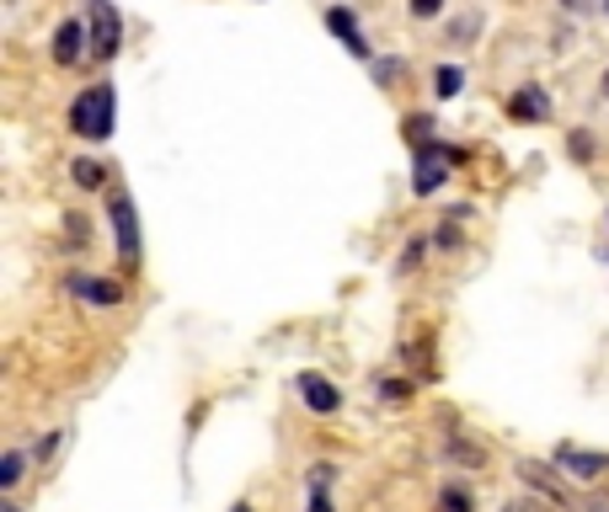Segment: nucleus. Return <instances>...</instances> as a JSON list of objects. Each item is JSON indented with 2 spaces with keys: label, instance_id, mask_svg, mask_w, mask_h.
I'll list each match as a JSON object with an SVG mask.
<instances>
[{
  "label": "nucleus",
  "instance_id": "nucleus-16",
  "mask_svg": "<svg viewBox=\"0 0 609 512\" xmlns=\"http://www.w3.org/2000/svg\"><path fill=\"white\" fill-rule=\"evenodd\" d=\"M305 512H331V497H326V486H311V508Z\"/></svg>",
  "mask_w": 609,
  "mask_h": 512
},
{
  "label": "nucleus",
  "instance_id": "nucleus-12",
  "mask_svg": "<svg viewBox=\"0 0 609 512\" xmlns=\"http://www.w3.org/2000/svg\"><path fill=\"white\" fill-rule=\"evenodd\" d=\"M70 177H76L81 187H102V182H108V166H102V160H76Z\"/></svg>",
  "mask_w": 609,
  "mask_h": 512
},
{
  "label": "nucleus",
  "instance_id": "nucleus-17",
  "mask_svg": "<svg viewBox=\"0 0 609 512\" xmlns=\"http://www.w3.org/2000/svg\"><path fill=\"white\" fill-rule=\"evenodd\" d=\"M444 0H411V16H439Z\"/></svg>",
  "mask_w": 609,
  "mask_h": 512
},
{
  "label": "nucleus",
  "instance_id": "nucleus-21",
  "mask_svg": "<svg viewBox=\"0 0 609 512\" xmlns=\"http://www.w3.org/2000/svg\"><path fill=\"white\" fill-rule=\"evenodd\" d=\"M605 96H609V70H605Z\"/></svg>",
  "mask_w": 609,
  "mask_h": 512
},
{
  "label": "nucleus",
  "instance_id": "nucleus-6",
  "mask_svg": "<svg viewBox=\"0 0 609 512\" xmlns=\"http://www.w3.org/2000/svg\"><path fill=\"white\" fill-rule=\"evenodd\" d=\"M556 465L577 480H599L609 470V454H594V448H577V443H556Z\"/></svg>",
  "mask_w": 609,
  "mask_h": 512
},
{
  "label": "nucleus",
  "instance_id": "nucleus-2",
  "mask_svg": "<svg viewBox=\"0 0 609 512\" xmlns=\"http://www.w3.org/2000/svg\"><path fill=\"white\" fill-rule=\"evenodd\" d=\"M108 214H113V236H119V257L123 268H139V208H134V197L128 193H113V203H108Z\"/></svg>",
  "mask_w": 609,
  "mask_h": 512
},
{
  "label": "nucleus",
  "instance_id": "nucleus-19",
  "mask_svg": "<svg viewBox=\"0 0 609 512\" xmlns=\"http://www.w3.org/2000/svg\"><path fill=\"white\" fill-rule=\"evenodd\" d=\"M567 11H588V0H567Z\"/></svg>",
  "mask_w": 609,
  "mask_h": 512
},
{
  "label": "nucleus",
  "instance_id": "nucleus-4",
  "mask_svg": "<svg viewBox=\"0 0 609 512\" xmlns=\"http://www.w3.org/2000/svg\"><path fill=\"white\" fill-rule=\"evenodd\" d=\"M454 160H460V150H439V145H433V150H422V156H417V177H411V187H417V193L428 197V193H439V187H444V166H454Z\"/></svg>",
  "mask_w": 609,
  "mask_h": 512
},
{
  "label": "nucleus",
  "instance_id": "nucleus-15",
  "mask_svg": "<svg viewBox=\"0 0 609 512\" xmlns=\"http://www.w3.org/2000/svg\"><path fill=\"white\" fill-rule=\"evenodd\" d=\"M439 86H433V91H439V96H460V86H465V76H460V70H454V65H444V70H439Z\"/></svg>",
  "mask_w": 609,
  "mask_h": 512
},
{
  "label": "nucleus",
  "instance_id": "nucleus-20",
  "mask_svg": "<svg viewBox=\"0 0 609 512\" xmlns=\"http://www.w3.org/2000/svg\"><path fill=\"white\" fill-rule=\"evenodd\" d=\"M230 512H251V508H246V502H241V508H230Z\"/></svg>",
  "mask_w": 609,
  "mask_h": 512
},
{
  "label": "nucleus",
  "instance_id": "nucleus-8",
  "mask_svg": "<svg viewBox=\"0 0 609 512\" xmlns=\"http://www.w3.org/2000/svg\"><path fill=\"white\" fill-rule=\"evenodd\" d=\"M326 27H331L337 38L348 43V54H359V59H369V38L359 33V16H353L348 5H331V11H326Z\"/></svg>",
  "mask_w": 609,
  "mask_h": 512
},
{
  "label": "nucleus",
  "instance_id": "nucleus-22",
  "mask_svg": "<svg viewBox=\"0 0 609 512\" xmlns=\"http://www.w3.org/2000/svg\"><path fill=\"white\" fill-rule=\"evenodd\" d=\"M0 512H22V508H0Z\"/></svg>",
  "mask_w": 609,
  "mask_h": 512
},
{
  "label": "nucleus",
  "instance_id": "nucleus-1",
  "mask_svg": "<svg viewBox=\"0 0 609 512\" xmlns=\"http://www.w3.org/2000/svg\"><path fill=\"white\" fill-rule=\"evenodd\" d=\"M113 123H119V91H113L108 80L86 86L81 96L70 102V128H76L81 139H108Z\"/></svg>",
  "mask_w": 609,
  "mask_h": 512
},
{
  "label": "nucleus",
  "instance_id": "nucleus-18",
  "mask_svg": "<svg viewBox=\"0 0 609 512\" xmlns=\"http://www.w3.org/2000/svg\"><path fill=\"white\" fill-rule=\"evenodd\" d=\"M508 512H540V502H514Z\"/></svg>",
  "mask_w": 609,
  "mask_h": 512
},
{
  "label": "nucleus",
  "instance_id": "nucleus-3",
  "mask_svg": "<svg viewBox=\"0 0 609 512\" xmlns=\"http://www.w3.org/2000/svg\"><path fill=\"white\" fill-rule=\"evenodd\" d=\"M86 16H91V54H97V59H113L123 43V22H119V11H113V0H91Z\"/></svg>",
  "mask_w": 609,
  "mask_h": 512
},
{
  "label": "nucleus",
  "instance_id": "nucleus-9",
  "mask_svg": "<svg viewBox=\"0 0 609 512\" xmlns=\"http://www.w3.org/2000/svg\"><path fill=\"white\" fill-rule=\"evenodd\" d=\"M86 43H91V38H86L81 22H59V33H54V59H59V65H76Z\"/></svg>",
  "mask_w": 609,
  "mask_h": 512
},
{
  "label": "nucleus",
  "instance_id": "nucleus-11",
  "mask_svg": "<svg viewBox=\"0 0 609 512\" xmlns=\"http://www.w3.org/2000/svg\"><path fill=\"white\" fill-rule=\"evenodd\" d=\"M519 475H525V480L534 486V491H540V497H545V502H562V486H556V480L545 475V465H534V459H525V465H519Z\"/></svg>",
  "mask_w": 609,
  "mask_h": 512
},
{
  "label": "nucleus",
  "instance_id": "nucleus-13",
  "mask_svg": "<svg viewBox=\"0 0 609 512\" xmlns=\"http://www.w3.org/2000/svg\"><path fill=\"white\" fill-rule=\"evenodd\" d=\"M439 512H471V491H460V486H444V491H439Z\"/></svg>",
  "mask_w": 609,
  "mask_h": 512
},
{
  "label": "nucleus",
  "instance_id": "nucleus-7",
  "mask_svg": "<svg viewBox=\"0 0 609 512\" xmlns=\"http://www.w3.org/2000/svg\"><path fill=\"white\" fill-rule=\"evenodd\" d=\"M294 385H300V400H305L316 417H331V411L342 406V390H337L331 379H322V374H300Z\"/></svg>",
  "mask_w": 609,
  "mask_h": 512
},
{
  "label": "nucleus",
  "instance_id": "nucleus-5",
  "mask_svg": "<svg viewBox=\"0 0 609 512\" xmlns=\"http://www.w3.org/2000/svg\"><path fill=\"white\" fill-rule=\"evenodd\" d=\"M65 288L76 294V299H86V305H102V310H113V305H123V283H113V277H65Z\"/></svg>",
  "mask_w": 609,
  "mask_h": 512
},
{
  "label": "nucleus",
  "instance_id": "nucleus-10",
  "mask_svg": "<svg viewBox=\"0 0 609 512\" xmlns=\"http://www.w3.org/2000/svg\"><path fill=\"white\" fill-rule=\"evenodd\" d=\"M508 113H514V118H545V113H551V102H545V91H540V86H525V91L508 102Z\"/></svg>",
  "mask_w": 609,
  "mask_h": 512
},
{
  "label": "nucleus",
  "instance_id": "nucleus-14",
  "mask_svg": "<svg viewBox=\"0 0 609 512\" xmlns=\"http://www.w3.org/2000/svg\"><path fill=\"white\" fill-rule=\"evenodd\" d=\"M22 475H27V459H22V454H5V459H0V486H16Z\"/></svg>",
  "mask_w": 609,
  "mask_h": 512
}]
</instances>
